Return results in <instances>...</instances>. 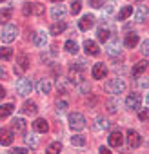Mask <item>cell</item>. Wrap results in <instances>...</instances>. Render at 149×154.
I'll use <instances>...</instances> for the list:
<instances>
[{
  "label": "cell",
  "mask_w": 149,
  "mask_h": 154,
  "mask_svg": "<svg viewBox=\"0 0 149 154\" xmlns=\"http://www.w3.org/2000/svg\"><path fill=\"white\" fill-rule=\"evenodd\" d=\"M106 91L109 93V94H120V93H124L125 91V82H124V78H111V80H107L106 82Z\"/></svg>",
  "instance_id": "obj_1"
},
{
  "label": "cell",
  "mask_w": 149,
  "mask_h": 154,
  "mask_svg": "<svg viewBox=\"0 0 149 154\" xmlns=\"http://www.w3.org/2000/svg\"><path fill=\"white\" fill-rule=\"evenodd\" d=\"M67 122H69V127L73 131H82L86 127V118H84L82 112H71L69 118H67Z\"/></svg>",
  "instance_id": "obj_2"
},
{
  "label": "cell",
  "mask_w": 149,
  "mask_h": 154,
  "mask_svg": "<svg viewBox=\"0 0 149 154\" xmlns=\"http://www.w3.org/2000/svg\"><path fill=\"white\" fill-rule=\"evenodd\" d=\"M22 13L26 17H29V15H42L44 13V6L42 4H36V2H26L22 6Z\"/></svg>",
  "instance_id": "obj_3"
},
{
  "label": "cell",
  "mask_w": 149,
  "mask_h": 154,
  "mask_svg": "<svg viewBox=\"0 0 149 154\" xmlns=\"http://www.w3.org/2000/svg\"><path fill=\"white\" fill-rule=\"evenodd\" d=\"M31 91H33V82L29 78H18V82H17V93L20 96H27Z\"/></svg>",
  "instance_id": "obj_4"
},
{
  "label": "cell",
  "mask_w": 149,
  "mask_h": 154,
  "mask_svg": "<svg viewBox=\"0 0 149 154\" xmlns=\"http://www.w3.org/2000/svg\"><path fill=\"white\" fill-rule=\"evenodd\" d=\"M17 35H18L17 26H13V24H6V27H4V31H2V40L9 44V42H13V40L17 38Z\"/></svg>",
  "instance_id": "obj_5"
},
{
  "label": "cell",
  "mask_w": 149,
  "mask_h": 154,
  "mask_svg": "<svg viewBox=\"0 0 149 154\" xmlns=\"http://www.w3.org/2000/svg\"><path fill=\"white\" fill-rule=\"evenodd\" d=\"M140 103H142V96H140L138 93H133V94H129V96L125 98V105H127V109H131V111H136V109L140 107Z\"/></svg>",
  "instance_id": "obj_6"
},
{
  "label": "cell",
  "mask_w": 149,
  "mask_h": 154,
  "mask_svg": "<svg viewBox=\"0 0 149 154\" xmlns=\"http://www.w3.org/2000/svg\"><path fill=\"white\" fill-rule=\"evenodd\" d=\"M11 131L17 132V134H26L27 131V122L24 118H15L13 123H11Z\"/></svg>",
  "instance_id": "obj_7"
},
{
  "label": "cell",
  "mask_w": 149,
  "mask_h": 154,
  "mask_svg": "<svg viewBox=\"0 0 149 154\" xmlns=\"http://www.w3.org/2000/svg\"><path fill=\"white\" fill-rule=\"evenodd\" d=\"M91 74H93V78L102 80V78H106V76H107V67L104 63H95L93 69H91Z\"/></svg>",
  "instance_id": "obj_8"
},
{
  "label": "cell",
  "mask_w": 149,
  "mask_h": 154,
  "mask_svg": "<svg viewBox=\"0 0 149 154\" xmlns=\"http://www.w3.org/2000/svg\"><path fill=\"white\" fill-rule=\"evenodd\" d=\"M140 143H142V138H140V134L136 132V131H127V145L131 147V149H136V147H140Z\"/></svg>",
  "instance_id": "obj_9"
},
{
  "label": "cell",
  "mask_w": 149,
  "mask_h": 154,
  "mask_svg": "<svg viewBox=\"0 0 149 154\" xmlns=\"http://www.w3.org/2000/svg\"><path fill=\"white\" fill-rule=\"evenodd\" d=\"M93 26H95V17H93V15H84V17L78 20V27H80L82 31H89Z\"/></svg>",
  "instance_id": "obj_10"
},
{
  "label": "cell",
  "mask_w": 149,
  "mask_h": 154,
  "mask_svg": "<svg viewBox=\"0 0 149 154\" xmlns=\"http://www.w3.org/2000/svg\"><path fill=\"white\" fill-rule=\"evenodd\" d=\"M13 143V131L2 127L0 129V145H11Z\"/></svg>",
  "instance_id": "obj_11"
},
{
  "label": "cell",
  "mask_w": 149,
  "mask_h": 154,
  "mask_svg": "<svg viewBox=\"0 0 149 154\" xmlns=\"http://www.w3.org/2000/svg\"><path fill=\"white\" fill-rule=\"evenodd\" d=\"M107 141H109L111 147H120V145L124 143V136H122L120 131H113V132L107 136Z\"/></svg>",
  "instance_id": "obj_12"
},
{
  "label": "cell",
  "mask_w": 149,
  "mask_h": 154,
  "mask_svg": "<svg viewBox=\"0 0 149 154\" xmlns=\"http://www.w3.org/2000/svg\"><path fill=\"white\" fill-rule=\"evenodd\" d=\"M67 13V9H65V6H62V2L60 4H56V6H53V9H51V18L53 20H60V18H64V15Z\"/></svg>",
  "instance_id": "obj_13"
},
{
  "label": "cell",
  "mask_w": 149,
  "mask_h": 154,
  "mask_svg": "<svg viewBox=\"0 0 149 154\" xmlns=\"http://www.w3.org/2000/svg\"><path fill=\"white\" fill-rule=\"evenodd\" d=\"M149 18V9L145 6H138V9L135 11V20L136 22H145Z\"/></svg>",
  "instance_id": "obj_14"
},
{
  "label": "cell",
  "mask_w": 149,
  "mask_h": 154,
  "mask_svg": "<svg viewBox=\"0 0 149 154\" xmlns=\"http://www.w3.org/2000/svg\"><path fill=\"white\" fill-rule=\"evenodd\" d=\"M145 71H147V62H145V60H142V62L135 63V67H133L131 74H133V78H138V76H140V74H144Z\"/></svg>",
  "instance_id": "obj_15"
},
{
  "label": "cell",
  "mask_w": 149,
  "mask_h": 154,
  "mask_svg": "<svg viewBox=\"0 0 149 154\" xmlns=\"http://www.w3.org/2000/svg\"><path fill=\"white\" fill-rule=\"evenodd\" d=\"M84 49H86V53L91 54V56H97V54L100 53L97 42H93V40H86V42H84Z\"/></svg>",
  "instance_id": "obj_16"
},
{
  "label": "cell",
  "mask_w": 149,
  "mask_h": 154,
  "mask_svg": "<svg viewBox=\"0 0 149 154\" xmlns=\"http://www.w3.org/2000/svg\"><path fill=\"white\" fill-rule=\"evenodd\" d=\"M138 42H140V38H138V35H136V33H129V35H125V40H124L125 47L133 49V47H136V45H138Z\"/></svg>",
  "instance_id": "obj_17"
},
{
  "label": "cell",
  "mask_w": 149,
  "mask_h": 154,
  "mask_svg": "<svg viewBox=\"0 0 149 154\" xmlns=\"http://www.w3.org/2000/svg\"><path fill=\"white\" fill-rule=\"evenodd\" d=\"M36 89H38L42 94H49V93H51V89H53V85H51V82H49L47 78H42V80L36 84Z\"/></svg>",
  "instance_id": "obj_18"
},
{
  "label": "cell",
  "mask_w": 149,
  "mask_h": 154,
  "mask_svg": "<svg viewBox=\"0 0 149 154\" xmlns=\"http://www.w3.org/2000/svg\"><path fill=\"white\" fill-rule=\"evenodd\" d=\"M22 114H27V116H31V114H36V111H38V107H36V103L35 102H26L24 105H22Z\"/></svg>",
  "instance_id": "obj_19"
},
{
  "label": "cell",
  "mask_w": 149,
  "mask_h": 154,
  "mask_svg": "<svg viewBox=\"0 0 149 154\" xmlns=\"http://www.w3.org/2000/svg\"><path fill=\"white\" fill-rule=\"evenodd\" d=\"M33 44H35L36 47H46V44H47V35H46L44 31L36 33L35 38H33Z\"/></svg>",
  "instance_id": "obj_20"
},
{
  "label": "cell",
  "mask_w": 149,
  "mask_h": 154,
  "mask_svg": "<svg viewBox=\"0 0 149 154\" xmlns=\"http://www.w3.org/2000/svg\"><path fill=\"white\" fill-rule=\"evenodd\" d=\"M33 129H35L36 132H47L49 125H47V122H46L44 118H38V120L33 122Z\"/></svg>",
  "instance_id": "obj_21"
},
{
  "label": "cell",
  "mask_w": 149,
  "mask_h": 154,
  "mask_svg": "<svg viewBox=\"0 0 149 154\" xmlns=\"http://www.w3.org/2000/svg\"><path fill=\"white\" fill-rule=\"evenodd\" d=\"M65 27H67V26H65V22H60V20H58V22H55V24L51 26L49 33H51V35H62V33L65 31Z\"/></svg>",
  "instance_id": "obj_22"
},
{
  "label": "cell",
  "mask_w": 149,
  "mask_h": 154,
  "mask_svg": "<svg viewBox=\"0 0 149 154\" xmlns=\"http://www.w3.org/2000/svg\"><path fill=\"white\" fill-rule=\"evenodd\" d=\"M13 111H15V105H13V103H4L2 107H0V120L11 116V112H13Z\"/></svg>",
  "instance_id": "obj_23"
},
{
  "label": "cell",
  "mask_w": 149,
  "mask_h": 154,
  "mask_svg": "<svg viewBox=\"0 0 149 154\" xmlns=\"http://www.w3.org/2000/svg\"><path fill=\"white\" fill-rule=\"evenodd\" d=\"M56 89H58L60 94H67V93H69V82H67L65 78H58V82H56Z\"/></svg>",
  "instance_id": "obj_24"
},
{
  "label": "cell",
  "mask_w": 149,
  "mask_h": 154,
  "mask_svg": "<svg viewBox=\"0 0 149 154\" xmlns=\"http://www.w3.org/2000/svg\"><path fill=\"white\" fill-rule=\"evenodd\" d=\"M11 15H13V9L11 8L0 9V24H8V20H11Z\"/></svg>",
  "instance_id": "obj_25"
},
{
  "label": "cell",
  "mask_w": 149,
  "mask_h": 154,
  "mask_svg": "<svg viewBox=\"0 0 149 154\" xmlns=\"http://www.w3.org/2000/svg\"><path fill=\"white\" fill-rule=\"evenodd\" d=\"M109 36H111V31H109L107 27H100V29L97 31V38H98L100 42H107Z\"/></svg>",
  "instance_id": "obj_26"
},
{
  "label": "cell",
  "mask_w": 149,
  "mask_h": 154,
  "mask_svg": "<svg viewBox=\"0 0 149 154\" xmlns=\"http://www.w3.org/2000/svg\"><path fill=\"white\" fill-rule=\"evenodd\" d=\"M60 150H62V143L60 141H53L46 149V154H60Z\"/></svg>",
  "instance_id": "obj_27"
},
{
  "label": "cell",
  "mask_w": 149,
  "mask_h": 154,
  "mask_svg": "<svg viewBox=\"0 0 149 154\" xmlns=\"http://www.w3.org/2000/svg\"><path fill=\"white\" fill-rule=\"evenodd\" d=\"M133 15V8L131 6H124L120 11H118V20H125V18H129Z\"/></svg>",
  "instance_id": "obj_28"
},
{
  "label": "cell",
  "mask_w": 149,
  "mask_h": 154,
  "mask_svg": "<svg viewBox=\"0 0 149 154\" xmlns=\"http://www.w3.org/2000/svg\"><path fill=\"white\" fill-rule=\"evenodd\" d=\"M17 63H18V69H22V71H26L27 67H29V58H27V54H18V60H17Z\"/></svg>",
  "instance_id": "obj_29"
},
{
  "label": "cell",
  "mask_w": 149,
  "mask_h": 154,
  "mask_svg": "<svg viewBox=\"0 0 149 154\" xmlns=\"http://www.w3.org/2000/svg\"><path fill=\"white\" fill-rule=\"evenodd\" d=\"M64 47H65V51H67L69 54H77V53H78V45H77V42H74V40H67Z\"/></svg>",
  "instance_id": "obj_30"
},
{
  "label": "cell",
  "mask_w": 149,
  "mask_h": 154,
  "mask_svg": "<svg viewBox=\"0 0 149 154\" xmlns=\"http://www.w3.org/2000/svg\"><path fill=\"white\" fill-rule=\"evenodd\" d=\"M86 136H82V134H74V136H71V143L73 145H77V147H84L86 145Z\"/></svg>",
  "instance_id": "obj_31"
},
{
  "label": "cell",
  "mask_w": 149,
  "mask_h": 154,
  "mask_svg": "<svg viewBox=\"0 0 149 154\" xmlns=\"http://www.w3.org/2000/svg\"><path fill=\"white\" fill-rule=\"evenodd\" d=\"M0 58H2L4 62H9L13 58V49L11 47H2L0 49Z\"/></svg>",
  "instance_id": "obj_32"
},
{
  "label": "cell",
  "mask_w": 149,
  "mask_h": 154,
  "mask_svg": "<svg viewBox=\"0 0 149 154\" xmlns=\"http://www.w3.org/2000/svg\"><path fill=\"white\" fill-rule=\"evenodd\" d=\"M107 54H109V56H116V54H120V44H118V42L109 44V45H107Z\"/></svg>",
  "instance_id": "obj_33"
},
{
  "label": "cell",
  "mask_w": 149,
  "mask_h": 154,
  "mask_svg": "<svg viewBox=\"0 0 149 154\" xmlns=\"http://www.w3.org/2000/svg\"><path fill=\"white\" fill-rule=\"evenodd\" d=\"M80 9H82V2H80V0H73V2H71V13L73 15H78Z\"/></svg>",
  "instance_id": "obj_34"
},
{
  "label": "cell",
  "mask_w": 149,
  "mask_h": 154,
  "mask_svg": "<svg viewBox=\"0 0 149 154\" xmlns=\"http://www.w3.org/2000/svg\"><path fill=\"white\" fill-rule=\"evenodd\" d=\"M55 107H56V112L62 114V112L67 111V102H65V100H58V102L55 103Z\"/></svg>",
  "instance_id": "obj_35"
},
{
  "label": "cell",
  "mask_w": 149,
  "mask_h": 154,
  "mask_svg": "<svg viewBox=\"0 0 149 154\" xmlns=\"http://www.w3.org/2000/svg\"><path fill=\"white\" fill-rule=\"evenodd\" d=\"M107 127H109L107 120H104V118H97V123H95V129H97V131H102V129H107Z\"/></svg>",
  "instance_id": "obj_36"
},
{
  "label": "cell",
  "mask_w": 149,
  "mask_h": 154,
  "mask_svg": "<svg viewBox=\"0 0 149 154\" xmlns=\"http://www.w3.org/2000/svg\"><path fill=\"white\" fill-rule=\"evenodd\" d=\"M74 87H77V89H78V91H80L82 94L89 93V84H87V82H84V80H82V82H80L78 85H74Z\"/></svg>",
  "instance_id": "obj_37"
},
{
  "label": "cell",
  "mask_w": 149,
  "mask_h": 154,
  "mask_svg": "<svg viewBox=\"0 0 149 154\" xmlns=\"http://www.w3.org/2000/svg\"><path fill=\"white\" fill-rule=\"evenodd\" d=\"M89 2V6L93 8V9H100V8H104V2L106 0H87Z\"/></svg>",
  "instance_id": "obj_38"
},
{
  "label": "cell",
  "mask_w": 149,
  "mask_h": 154,
  "mask_svg": "<svg viewBox=\"0 0 149 154\" xmlns=\"http://www.w3.org/2000/svg\"><path fill=\"white\" fill-rule=\"evenodd\" d=\"M24 140H26V143H27L29 147H36V143H38L35 136H27V134H26V136H24Z\"/></svg>",
  "instance_id": "obj_39"
},
{
  "label": "cell",
  "mask_w": 149,
  "mask_h": 154,
  "mask_svg": "<svg viewBox=\"0 0 149 154\" xmlns=\"http://www.w3.org/2000/svg\"><path fill=\"white\" fill-rule=\"evenodd\" d=\"M138 118H140L142 122H149V109L140 111V112H138Z\"/></svg>",
  "instance_id": "obj_40"
},
{
  "label": "cell",
  "mask_w": 149,
  "mask_h": 154,
  "mask_svg": "<svg viewBox=\"0 0 149 154\" xmlns=\"http://www.w3.org/2000/svg\"><path fill=\"white\" fill-rule=\"evenodd\" d=\"M142 54L149 56V40H145V42L142 44Z\"/></svg>",
  "instance_id": "obj_41"
},
{
  "label": "cell",
  "mask_w": 149,
  "mask_h": 154,
  "mask_svg": "<svg viewBox=\"0 0 149 154\" xmlns=\"http://www.w3.org/2000/svg\"><path fill=\"white\" fill-rule=\"evenodd\" d=\"M11 154H27V149L18 147V149H13V150H11Z\"/></svg>",
  "instance_id": "obj_42"
},
{
  "label": "cell",
  "mask_w": 149,
  "mask_h": 154,
  "mask_svg": "<svg viewBox=\"0 0 149 154\" xmlns=\"http://www.w3.org/2000/svg\"><path fill=\"white\" fill-rule=\"evenodd\" d=\"M98 154H111V150H109V147H100Z\"/></svg>",
  "instance_id": "obj_43"
},
{
  "label": "cell",
  "mask_w": 149,
  "mask_h": 154,
  "mask_svg": "<svg viewBox=\"0 0 149 154\" xmlns=\"http://www.w3.org/2000/svg\"><path fill=\"white\" fill-rule=\"evenodd\" d=\"M4 96H6V89H4V87H2V85H0V100H2V98H4Z\"/></svg>",
  "instance_id": "obj_44"
},
{
  "label": "cell",
  "mask_w": 149,
  "mask_h": 154,
  "mask_svg": "<svg viewBox=\"0 0 149 154\" xmlns=\"http://www.w3.org/2000/svg\"><path fill=\"white\" fill-rule=\"evenodd\" d=\"M2 76H4V69H2V67H0V78H2Z\"/></svg>",
  "instance_id": "obj_45"
},
{
  "label": "cell",
  "mask_w": 149,
  "mask_h": 154,
  "mask_svg": "<svg viewBox=\"0 0 149 154\" xmlns=\"http://www.w3.org/2000/svg\"><path fill=\"white\" fill-rule=\"evenodd\" d=\"M145 100H147V105H149V91H147V94H145Z\"/></svg>",
  "instance_id": "obj_46"
},
{
  "label": "cell",
  "mask_w": 149,
  "mask_h": 154,
  "mask_svg": "<svg viewBox=\"0 0 149 154\" xmlns=\"http://www.w3.org/2000/svg\"><path fill=\"white\" fill-rule=\"evenodd\" d=\"M53 2H55V4H60V2H62V0H53Z\"/></svg>",
  "instance_id": "obj_47"
},
{
  "label": "cell",
  "mask_w": 149,
  "mask_h": 154,
  "mask_svg": "<svg viewBox=\"0 0 149 154\" xmlns=\"http://www.w3.org/2000/svg\"><path fill=\"white\" fill-rule=\"evenodd\" d=\"M2 2H6V0H0V4H2Z\"/></svg>",
  "instance_id": "obj_48"
}]
</instances>
